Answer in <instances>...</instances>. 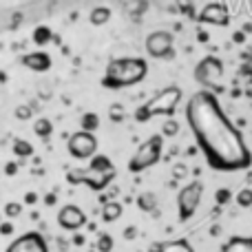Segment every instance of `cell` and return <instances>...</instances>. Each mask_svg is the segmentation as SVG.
<instances>
[{"label":"cell","instance_id":"5b68a950","mask_svg":"<svg viewBox=\"0 0 252 252\" xmlns=\"http://www.w3.org/2000/svg\"><path fill=\"white\" fill-rule=\"evenodd\" d=\"M195 80L199 87L210 89L215 93H221V80H223V62L217 56H206L197 62L195 66Z\"/></svg>","mask_w":252,"mask_h":252},{"label":"cell","instance_id":"4316f807","mask_svg":"<svg viewBox=\"0 0 252 252\" xmlns=\"http://www.w3.org/2000/svg\"><path fill=\"white\" fill-rule=\"evenodd\" d=\"M109 118H111V122H115V124L124 122V118H126L124 106L122 104H111L109 106Z\"/></svg>","mask_w":252,"mask_h":252},{"label":"cell","instance_id":"d6a6232c","mask_svg":"<svg viewBox=\"0 0 252 252\" xmlns=\"http://www.w3.org/2000/svg\"><path fill=\"white\" fill-rule=\"evenodd\" d=\"M186 175H188V168L184 164H175L173 166V179L175 182H177V179H184Z\"/></svg>","mask_w":252,"mask_h":252},{"label":"cell","instance_id":"8d00e7d4","mask_svg":"<svg viewBox=\"0 0 252 252\" xmlns=\"http://www.w3.org/2000/svg\"><path fill=\"white\" fill-rule=\"evenodd\" d=\"M135 235H137V228H135V226H128V228L124 230V237H126V239H135Z\"/></svg>","mask_w":252,"mask_h":252},{"label":"cell","instance_id":"836d02e7","mask_svg":"<svg viewBox=\"0 0 252 252\" xmlns=\"http://www.w3.org/2000/svg\"><path fill=\"white\" fill-rule=\"evenodd\" d=\"M241 75H248V78H252V49L248 51V56H246L244 66H241Z\"/></svg>","mask_w":252,"mask_h":252},{"label":"cell","instance_id":"ba28073f","mask_svg":"<svg viewBox=\"0 0 252 252\" xmlns=\"http://www.w3.org/2000/svg\"><path fill=\"white\" fill-rule=\"evenodd\" d=\"M66 148H69V155L73 159H91L97 153V137L93 135V130H78L69 137L66 142Z\"/></svg>","mask_w":252,"mask_h":252},{"label":"cell","instance_id":"f1b7e54d","mask_svg":"<svg viewBox=\"0 0 252 252\" xmlns=\"http://www.w3.org/2000/svg\"><path fill=\"white\" fill-rule=\"evenodd\" d=\"M133 118H135V122H139V124H146L148 122V120H153L151 118V113H148V109H146V106H137V111H135V113H133Z\"/></svg>","mask_w":252,"mask_h":252},{"label":"cell","instance_id":"f546056e","mask_svg":"<svg viewBox=\"0 0 252 252\" xmlns=\"http://www.w3.org/2000/svg\"><path fill=\"white\" fill-rule=\"evenodd\" d=\"M161 133H164V137H173V135H177L179 133V124L175 122V120H166V124H164V130H161Z\"/></svg>","mask_w":252,"mask_h":252},{"label":"cell","instance_id":"277c9868","mask_svg":"<svg viewBox=\"0 0 252 252\" xmlns=\"http://www.w3.org/2000/svg\"><path fill=\"white\" fill-rule=\"evenodd\" d=\"M115 179V170H100L93 168V166H87V168H71L66 173V182L78 186V184H84L91 190L102 192L104 188L111 186V182Z\"/></svg>","mask_w":252,"mask_h":252},{"label":"cell","instance_id":"5bb4252c","mask_svg":"<svg viewBox=\"0 0 252 252\" xmlns=\"http://www.w3.org/2000/svg\"><path fill=\"white\" fill-rule=\"evenodd\" d=\"M223 252H252V237H232L221 246Z\"/></svg>","mask_w":252,"mask_h":252},{"label":"cell","instance_id":"e575fe53","mask_svg":"<svg viewBox=\"0 0 252 252\" xmlns=\"http://www.w3.org/2000/svg\"><path fill=\"white\" fill-rule=\"evenodd\" d=\"M11 232H13L11 221H0V235H11Z\"/></svg>","mask_w":252,"mask_h":252},{"label":"cell","instance_id":"7c38bea8","mask_svg":"<svg viewBox=\"0 0 252 252\" xmlns=\"http://www.w3.org/2000/svg\"><path fill=\"white\" fill-rule=\"evenodd\" d=\"M47 241L40 232H25L7 246L9 252H47Z\"/></svg>","mask_w":252,"mask_h":252},{"label":"cell","instance_id":"4dcf8cb0","mask_svg":"<svg viewBox=\"0 0 252 252\" xmlns=\"http://www.w3.org/2000/svg\"><path fill=\"white\" fill-rule=\"evenodd\" d=\"M13 115H16L18 120H22V122H25V120H31L33 109H31V106H27V104H22V106H18V109L13 111Z\"/></svg>","mask_w":252,"mask_h":252},{"label":"cell","instance_id":"ee69618b","mask_svg":"<svg viewBox=\"0 0 252 252\" xmlns=\"http://www.w3.org/2000/svg\"><path fill=\"white\" fill-rule=\"evenodd\" d=\"M0 221H2V219H0Z\"/></svg>","mask_w":252,"mask_h":252},{"label":"cell","instance_id":"60d3db41","mask_svg":"<svg viewBox=\"0 0 252 252\" xmlns=\"http://www.w3.org/2000/svg\"><path fill=\"white\" fill-rule=\"evenodd\" d=\"M197 35H199V42H206V40H208V35H206L204 31H199V33H197Z\"/></svg>","mask_w":252,"mask_h":252},{"label":"cell","instance_id":"3957f363","mask_svg":"<svg viewBox=\"0 0 252 252\" xmlns=\"http://www.w3.org/2000/svg\"><path fill=\"white\" fill-rule=\"evenodd\" d=\"M161 151H164V133L161 135H151L146 142L139 144L137 151H135L133 157L128 159V170L130 173H142V170L159 164Z\"/></svg>","mask_w":252,"mask_h":252},{"label":"cell","instance_id":"e0dca14e","mask_svg":"<svg viewBox=\"0 0 252 252\" xmlns=\"http://www.w3.org/2000/svg\"><path fill=\"white\" fill-rule=\"evenodd\" d=\"M109 20H111V9L109 7H95V9H91V13H89V22L95 25V27L106 25Z\"/></svg>","mask_w":252,"mask_h":252},{"label":"cell","instance_id":"7a4b0ae2","mask_svg":"<svg viewBox=\"0 0 252 252\" xmlns=\"http://www.w3.org/2000/svg\"><path fill=\"white\" fill-rule=\"evenodd\" d=\"M148 73V62L144 58H113L106 64L102 87L104 89H126L139 84Z\"/></svg>","mask_w":252,"mask_h":252},{"label":"cell","instance_id":"4fadbf2b","mask_svg":"<svg viewBox=\"0 0 252 252\" xmlns=\"http://www.w3.org/2000/svg\"><path fill=\"white\" fill-rule=\"evenodd\" d=\"M20 62L27 66V69L35 71V73H44V71L51 69V58H49V53H44V51L27 53V56L20 58Z\"/></svg>","mask_w":252,"mask_h":252},{"label":"cell","instance_id":"83f0119b","mask_svg":"<svg viewBox=\"0 0 252 252\" xmlns=\"http://www.w3.org/2000/svg\"><path fill=\"white\" fill-rule=\"evenodd\" d=\"M22 215V204H18V201H9L7 206H4V217L7 219H16Z\"/></svg>","mask_w":252,"mask_h":252},{"label":"cell","instance_id":"b9f144b4","mask_svg":"<svg viewBox=\"0 0 252 252\" xmlns=\"http://www.w3.org/2000/svg\"><path fill=\"white\" fill-rule=\"evenodd\" d=\"M235 42H244V33H237L235 35Z\"/></svg>","mask_w":252,"mask_h":252},{"label":"cell","instance_id":"f35d334b","mask_svg":"<svg viewBox=\"0 0 252 252\" xmlns=\"http://www.w3.org/2000/svg\"><path fill=\"white\" fill-rule=\"evenodd\" d=\"M44 204H47V206H53V204H56V195H53V192L44 195Z\"/></svg>","mask_w":252,"mask_h":252},{"label":"cell","instance_id":"7402d4cb","mask_svg":"<svg viewBox=\"0 0 252 252\" xmlns=\"http://www.w3.org/2000/svg\"><path fill=\"white\" fill-rule=\"evenodd\" d=\"M80 126H82L84 130H95V128H100V115L93 113V111H89V113L82 115V120H80Z\"/></svg>","mask_w":252,"mask_h":252},{"label":"cell","instance_id":"cb8c5ba5","mask_svg":"<svg viewBox=\"0 0 252 252\" xmlns=\"http://www.w3.org/2000/svg\"><path fill=\"white\" fill-rule=\"evenodd\" d=\"M235 201H237V206H241V208H250L252 206V188H241V190L237 192Z\"/></svg>","mask_w":252,"mask_h":252},{"label":"cell","instance_id":"8fae6325","mask_svg":"<svg viewBox=\"0 0 252 252\" xmlns=\"http://www.w3.org/2000/svg\"><path fill=\"white\" fill-rule=\"evenodd\" d=\"M58 223H60L62 230H80L82 226H87V215H84L82 208H78V206L73 204H66L60 208V213H58Z\"/></svg>","mask_w":252,"mask_h":252},{"label":"cell","instance_id":"8992f818","mask_svg":"<svg viewBox=\"0 0 252 252\" xmlns=\"http://www.w3.org/2000/svg\"><path fill=\"white\" fill-rule=\"evenodd\" d=\"M182 97H184V91L179 87H166V89H161V91H157L144 106L148 109L151 118H157V115L173 118L179 102H182Z\"/></svg>","mask_w":252,"mask_h":252},{"label":"cell","instance_id":"ac0fdd59","mask_svg":"<svg viewBox=\"0 0 252 252\" xmlns=\"http://www.w3.org/2000/svg\"><path fill=\"white\" fill-rule=\"evenodd\" d=\"M33 133L38 135V137H42V139H47V137H51V133H53V122L49 118H38L33 122Z\"/></svg>","mask_w":252,"mask_h":252},{"label":"cell","instance_id":"74e56055","mask_svg":"<svg viewBox=\"0 0 252 252\" xmlns=\"http://www.w3.org/2000/svg\"><path fill=\"white\" fill-rule=\"evenodd\" d=\"M35 201H38V195H35V192H27L25 195V204H35Z\"/></svg>","mask_w":252,"mask_h":252},{"label":"cell","instance_id":"d4e9b609","mask_svg":"<svg viewBox=\"0 0 252 252\" xmlns=\"http://www.w3.org/2000/svg\"><path fill=\"white\" fill-rule=\"evenodd\" d=\"M175 9L179 13H184V16L195 18V4H192V0H175Z\"/></svg>","mask_w":252,"mask_h":252},{"label":"cell","instance_id":"9c48e42d","mask_svg":"<svg viewBox=\"0 0 252 252\" xmlns=\"http://www.w3.org/2000/svg\"><path fill=\"white\" fill-rule=\"evenodd\" d=\"M175 38L170 31H153L146 38V53L151 58H157V60H166V58L175 56V47H173Z\"/></svg>","mask_w":252,"mask_h":252},{"label":"cell","instance_id":"d6986e66","mask_svg":"<svg viewBox=\"0 0 252 252\" xmlns=\"http://www.w3.org/2000/svg\"><path fill=\"white\" fill-rule=\"evenodd\" d=\"M137 208L144 210V213H153L157 208V197L155 192H142L137 197Z\"/></svg>","mask_w":252,"mask_h":252},{"label":"cell","instance_id":"603a6c76","mask_svg":"<svg viewBox=\"0 0 252 252\" xmlns=\"http://www.w3.org/2000/svg\"><path fill=\"white\" fill-rule=\"evenodd\" d=\"M148 9V2L146 0H130V2H126V11L130 13V16H139V13H144Z\"/></svg>","mask_w":252,"mask_h":252},{"label":"cell","instance_id":"9a60e30c","mask_svg":"<svg viewBox=\"0 0 252 252\" xmlns=\"http://www.w3.org/2000/svg\"><path fill=\"white\" fill-rule=\"evenodd\" d=\"M151 250H175V252H192L190 241L186 239H175V241H161V244H153Z\"/></svg>","mask_w":252,"mask_h":252},{"label":"cell","instance_id":"484cf974","mask_svg":"<svg viewBox=\"0 0 252 252\" xmlns=\"http://www.w3.org/2000/svg\"><path fill=\"white\" fill-rule=\"evenodd\" d=\"M95 248H97V250H102V252H109V250H113V237H111L109 232H100V237H97V244H95Z\"/></svg>","mask_w":252,"mask_h":252},{"label":"cell","instance_id":"6da1fadb","mask_svg":"<svg viewBox=\"0 0 252 252\" xmlns=\"http://www.w3.org/2000/svg\"><path fill=\"white\" fill-rule=\"evenodd\" d=\"M186 122L208 166L219 173H237L252 164V153L241 130L221 109L215 91L201 89L186 102Z\"/></svg>","mask_w":252,"mask_h":252},{"label":"cell","instance_id":"ab89813d","mask_svg":"<svg viewBox=\"0 0 252 252\" xmlns=\"http://www.w3.org/2000/svg\"><path fill=\"white\" fill-rule=\"evenodd\" d=\"M84 241H87V239H84L82 235H75V237H73V244H75V246H82Z\"/></svg>","mask_w":252,"mask_h":252},{"label":"cell","instance_id":"44dd1931","mask_svg":"<svg viewBox=\"0 0 252 252\" xmlns=\"http://www.w3.org/2000/svg\"><path fill=\"white\" fill-rule=\"evenodd\" d=\"M51 38H53V31L49 29L47 25H40V27H35V29H33V42L38 44V47L49 44V42H51Z\"/></svg>","mask_w":252,"mask_h":252},{"label":"cell","instance_id":"d590c367","mask_svg":"<svg viewBox=\"0 0 252 252\" xmlns=\"http://www.w3.org/2000/svg\"><path fill=\"white\" fill-rule=\"evenodd\" d=\"M4 173H7V175H16L18 173V164H16V161H9V164L4 166Z\"/></svg>","mask_w":252,"mask_h":252},{"label":"cell","instance_id":"ffe728a7","mask_svg":"<svg viewBox=\"0 0 252 252\" xmlns=\"http://www.w3.org/2000/svg\"><path fill=\"white\" fill-rule=\"evenodd\" d=\"M11 151L16 157H31L33 155V146H31V142H27V139H13Z\"/></svg>","mask_w":252,"mask_h":252},{"label":"cell","instance_id":"30bf717a","mask_svg":"<svg viewBox=\"0 0 252 252\" xmlns=\"http://www.w3.org/2000/svg\"><path fill=\"white\" fill-rule=\"evenodd\" d=\"M197 20L201 25H215V27H228L230 25V11L223 2H208L199 11Z\"/></svg>","mask_w":252,"mask_h":252},{"label":"cell","instance_id":"7bdbcfd3","mask_svg":"<svg viewBox=\"0 0 252 252\" xmlns=\"http://www.w3.org/2000/svg\"><path fill=\"white\" fill-rule=\"evenodd\" d=\"M7 82V75H4V71H0V84Z\"/></svg>","mask_w":252,"mask_h":252},{"label":"cell","instance_id":"52a82bcc","mask_svg":"<svg viewBox=\"0 0 252 252\" xmlns=\"http://www.w3.org/2000/svg\"><path fill=\"white\" fill-rule=\"evenodd\" d=\"M201 197H204V184L199 179L186 184V186L179 190L177 195V210H179V221H188L192 215L197 213L201 204Z\"/></svg>","mask_w":252,"mask_h":252},{"label":"cell","instance_id":"2e32d148","mask_svg":"<svg viewBox=\"0 0 252 252\" xmlns=\"http://www.w3.org/2000/svg\"><path fill=\"white\" fill-rule=\"evenodd\" d=\"M122 210L124 206L120 204V201H106V204H102V219H104L106 223H113L118 217H122Z\"/></svg>","mask_w":252,"mask_h":252},{"label":"cell","instance_id":"1f68e13d","mask_svg":"<svg viewBox=\"0 0 252 252\" xmlns=\"http://www.w3.org/2000/svg\"><path fill=\"white\" fill-rule=\"evenodd\" d=\"M230 197H232V192L228 190V188H219V190L215 192V199H217V204H219V206L228 204V201H230Z\"/></svg>","mask_w":252,"mask_h":252}]
</instances>
